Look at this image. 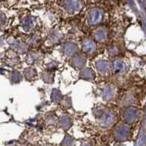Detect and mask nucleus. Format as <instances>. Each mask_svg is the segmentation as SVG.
<instances>
[{
    "label": "nucleus",
    "instance_id": "1",
    "mask_svg": "<svg viewBox=\"0 0 146 146\" xmlns=\"http://www.w3.org/2000/svg\"><path fill=\"white\" fill-rule=\"evenodd\" d=\"M58 124H59V126L61 127L62 130L67 131V130H68L70 128V126L72 124V120L68 115H67V114H64V115H62L60 118H59Z\"/></svg>",
    "mask_w": 146,
    "mask_h": 146
},
{
    "label": "nucleus",
    "instance_id": "2",
    "mask_svg": "<svg viewBox=\"0 0 146 146\" xmlns=\"http://www.w3.org/2000/svg\"><path fill=\"white\" fill-rule=\"evenodd\" d=\"M62 98H63V96H62L61 91L58 89H53L51 95H50V100H51V102L54 103H60Z\"/></svg>",
    "mask_w": 146,
    "mask_h": 146
},
{
    "label": "nucleus",
    "instance_id": "3",
    "mask_svg": "<svg viewBox=\"0 0 146 146\" xmlns=\"http://www.w3.org/2000/svg\"><path fill=\"white\" fill-rule=\"evenodd\" d=\"M41 79L42 80L47 84H52L54 82V75L51 71L47 70V71H44L42 72L41 74Z\"/></svg>",
    "mask_w": 146,
    "mask_h": 146
},
{
    "label": "nucleus",
    "instance_id": "4",
    "mask_svg": "<svg viewBox=\"0 0 146 146\" xmlns=\"http://www.w3.org/2000/svg\"><path fill=\"white\" fill-rule=\"evenodd\" d=\"M22 79H23V77H22V75L18 71H14V72H12L10 77H9V80H10V82H11L12 84H17V83H19V82L22 81Z\"/></svg>",
    "mask_w": 146,
    "mask_h": 146
},
{
    "label": "nucleus",
    "instance_id": "5",
    "mask_svg": "<svg viewBox=\"0 0 146 146\" xmlns=\"http://www.w3.org/2000/svg\"><path fill=\"white\" fill-rule=\"evenodd\" d=\"M24 76H25L26 79L29 80H34L36 77V70L33 68H27V70H25V71H24Z\"/></svg>",
    "mask_w": 146,
    "mask_h": 146
},
{
    "label": "nucleus",
    "instance_id": "6",
    "mask_svg": "<svg viewBox=\"0 0 146 146\" xmlns=\"http://www.w3.org/2000/svg\"><path fill=\"white\" fill-rule=\"evenodd\" d=\"M61 145L62 146H75V141L71 136H70L68 134H66L63 139Z\"/></svg>",
    "mask_w": 146,
    "mask_h": 146
},
{
    "label": "nucleus",
    "instance_id": "7",
    "mask_svg": "<svg viewBox=\"0 0 146 146\" xmlns=\"http://www.w3.org/2000/svg\"><path fill=\"white\" fill-rule=\"evenodd\" d=\"M60 104L61 106L64 108V109H68L71 107V99L70 97H68V96H65V97H63L61 102H60Z\"/></svg>",
    "mask_w": 146,
    "mask_h": 146
},
{
    "label": "nucleus",
    "instance_id": "8",
    "mask_svg": "<svg viewBox=\"0 0 146 146\" xmlns=\"http://www.w3.org/2000/svg\"><path fill=\"white\" fill-rule=\"evenodd\" d=\"M46 121H47L48 125H54L57 121V119H56V116H55V114L49 113L47 116V118H46Z\"/></svg>",
    "mask_w": 146,
    "mask_h": 146
},
{
    "label": "nucleus",
    "instance_id": "9",
    "mask_svg": "<svg viewBox=\"0 0 146 146\" xmlns=\"http://www.w3.org/2000/svg\"><path fill=\"white\" fill-rule=\"evenodd\" d=\"M29 60V63H35V62H38L39 60V57L35 53H32L30 54L29 58H27V61Z\"/></svg>",
    "mask_w": 146,
    "mask_h": 146
},
{
    "label": "nucleus",
    "instance_id": "10",
    "mask_svg": "<svg viewBox=\"0 0 146 146\" xmlns=\"http://www.w3.org/2000/svg\"><path fill=\"white\" fill-rule=\"evenodd\" d=\"M63 51L66 55L67 54H72L73 52V46L71 44H65L63 47Z\"/></svg>",
    "mask_w": 146,
    "mask_h": 146
}]
</instances>
